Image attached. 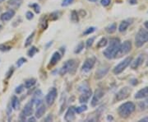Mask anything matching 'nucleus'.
<instances>
[{"label":"nucleus","mask_w":148,"mask_h":122,"mask_svg":"<svg viewBox=\"0 0 148 122\" xmlns=\"http://www.w3.org/2000/svg\"><path fill=\"white\" fill-rule=\"evenodd\" d=\"M104 96V91L102 90L101 88H98L96 89L93 95V97H92V100H91V106H95L97 105V103L99 102V101L101 100V98Z\"/></svg>","instance_id":"obj_11"},{"label":"nucleus","mask_w":148,"mask_h":122,"mask_svg":"<svg viewBox=\"0 0 148 122\" xmlns=\"http://www.w3.org/2000/svg\"><path fill=\"white\" fill-rule=\"evenodd\" d=\"M33 106H34V104H33V102L32 101L28 102L27 105L25 106L21 114V119L22 121H25L26 117L31 116L33 114Z\"/></svg>","instance_id":"obj_7"},{"label":"nucleus","mask_w":148,"mask_h":122,"mask_svg":"<svg viewBox=\"0 0 148 122\" xmlns=\"http://www.w3.org/2000/svg\"><path fill=\"white\" fill-rule=\"evenodd\" d=\"M148 41V31L140 29L135 37V45L137 47H142L145 43Z\"/></svg>","instance_id":"obj_3"},{"label":"nucleus","mask_w":148,"mask_h":122,"mask_svg":"<svg viewBox=\"0 0 148 122\" xmlns=\"http://www.w3.org/2000/svg\"><path fill=\"white\" fill-rule=\"evenodd\" d=\"M147 66H148V60H147Z\"/></svg>","instance_id":"obj_52"},{"label":"nucleus","mask_w":148,"mask_h":122,"mask_svg":"<svg viewBox=\"0 0 148 122\" xmlns=\"http://www.w3.org/2000/svg\"><path fill=\"white\" fill-rule=\"evenodd\" d=\"M22 0H10L8 2V4L12 6H18L21 3Z\"/></svg>","instance_id":"obj_30"},{"label":"nucleus","mask_w":148,"mask_h":122,"mask_svg":"<svg viewBox=\"0 0 148 122\" xmlns=\"http://www.w3.org/2000/svg\"><path fill=\"white\" fill-rule=\"evenodd\" d=\"M71 20L73 21V22H77L78 21V14L76 11H73L72 12V15H71Z\"/></svg>","instance_id":"obj_28"},{"label":"nucleus","mask_w":148,"mask_h":122,"mask_svg":"<svg viewBox=\"0 0 148 122\" xmlns=\"http://www.w3.org/2000/svg\"><path fill=\"white\" fill-rule=\"evenodd\" d=\"M144 26H145V27H146L147 29H148V21H147L144 23Z\"/></svg>","instance_id":"obj_47"},{"label":"nucleus","mask_w":148,"mask_h":122,"mask_svg":"<svg viewBox=\"0 0 148 122\" xmlns=\"http://www.w3.org/2000/svg\"><path fill=\"white\" fill-rule=\"evenodd\" d=\"M23 90H24V86L23 85H20L19 87H17L16 88V93L20 94V93H21L23 92Z\"/></svg>","instance_id":"obj_37"},{"label":"nucleus","mask_w":148,"mask_h":122,"mask_svg":"<svg viewBox=\"0 0 148 122\" xmlns=\"http://www.w3.org/2000/svg\"><path fill=\"white\" fill-rule=\"evenodd\" d=\"M36 80L35 79H27L25 82V88H31L32 87H33L34 85L36 84Z\"/></svg>","instance_id":"obj_21"},{"label":"nucleus","mask_w":148,"mask_h":122,"mask_svg":"<svg viewBox=\"0 0 148 122\" xmlns=\"http://www.w3.org/2000/svg\"><path fill=\"white\" fill-rule=\"evenodd\" d=\"M1 29H2V26L0 25V30H1Z\"/></svg>","instance_id":"obj_51"},{"label":"nucleus","mask_w":148,"mask_h":122,"mask_svg":"<svg viewBox=\"0 0 148 122\" xmlns=\"http://www.w3.org/2000/svg\"><path fill=\"white\" fill-rule=\"evenodd\" d=\"M19 106H20V102H19L18 98L16 96H13L12 97V108H14L15 110H17Z\"/></svg>","instance_id":"obj_23"},{"label":"nucleus","mask_w":148,"mask_h":122,"mask_svg":"<svg viewBox=\"0 0 148 122\" xmlns=\"http://www.w3.org/2000/svg\"><path fill=\"white\" fill-rule=\"evenodd\" d=\"M148 96V87H146L143 89L139 90L135 94V98L136 99H142V98H146Z\"/></svg>","instance_id":"obj_17"},{"label":"nucleus","mask_w":148,"mask_h":122,"mask_svg":"<svg viewBox=\"0 0 148 122\" xmlns=\"http://www.w3.org/2000/svg\"><path fill=\"white\" fill-rule=\"evenodd\" d=\"M26 16H27V18L28 20H32V18L34 17V14L32 13V12L29 11V12H27V15H26Z\"/></svg>","instance_id":"obj_40"},{"label":"nucleus","mask_w":148,"mask_h":122,"mask_svg":"<svg viewBox=\"0 0 148 122\" xmlns=\"http://www.w3.org/2000/svg\"><path fill=\"white\" fill-rule=\"evenodd\" d=\"M132 60V57H127L126 59H124L123 61H121L119 64L115 66V68L113 70V71H114V74H121L122 72L126 69L129 64H131Z\"/></svg>","instance_id":"obj_6"},{"label":"nucleus","mask_w":148,"mask_h":122,"mask_svg":"<svg viewBox=\"0 0 148 122\" xmlns=\"http://www.w3.org/2000/svg\"><path fill=\"white\" fill-rule=\"evenodd\" d=\"M109 69H110V66L109 65H103V66H101L99 69H97V71H96V76H95V78L97 79H102L104 76H106L107 74V73L109 72Z\"/></svg>","instance_id":"obj_12"},{"label":"nucleus","mask_w":148,"mask_h":122,"mask_svg":"<svg viewBox=\"0 0 148 122\" xmlns=\"http://www.w3.org/2000/svg\"><path fill=\"white\" fill-rule=\"evenodd\" d=\"M120 46V40L119 38H112L110 41V45L104 51L105 57L108 59H111L115 57V54Z\"/></svg>","instance_id":"obj_1"},{"label":"nucleus","mask_w":148,"mask_h":122,"mask_svg":"<svg viewBox=\"0 0 148 122\" xmlns=\"http://www.w3.org/2000/svg\"><path fill=\"white\" fill-rule=\"evenodd\" d=\"M132 50V43L129 41H126L123 44H120V46L119 48V50L115 54L114 58H120L122 56L128 54Z\"/></svg>","instance_id":"obj_5"},{"label":"nucleus","mask_w":148,"mask_h":122,"mask_svg":"<svg viewBox=\"0 0 148 122\" xmlns=\"http://www.w3.org/2000/svg\"><path fill=\"white\" fill-rule=\"evenodd\" d=\"M10 49V46H7L5 45H0V50H2V51H7V50H9Z\"/></svg>","instance_id":"obj_38"},{"label":"nucleus","mask_w":148,"mask_h":122,"mask_svg":"<svg viewBox=\"0 0 148 122\" xmlns=\"http://www.w3.org/2000/svg\"><path fill=\"white\" fill-rule=\"evenodd\" d=\"M91 93H92V92H91V90H90V89L86 91V92H83L79 97L80 102H81V103H86V102L88 101V100L90 99Z\"/></svg>","instance_id":"obj_14"},{"label":"nucleus","mask_w":148,"mask_h":122,"mask_svg":"<svg viewBox=\"0 0 148 122\" xmlns=\"http://www.w3.org/2000/svg\"><path fill=\"white\" fill-rule=\"evenodd\" d=\"M15 15V12L13 10H9L8 12H6L2 14L1 16V20L3 21H9L10 19H12V17Z\"/></svg>","instance_id":"obj_19"},{"label":"nucleus","mask_w":148,"mask_h":122,"mask_svg":"<svg viewBox=\"0 0 148 122\" xmlns=\"http://www.w3.org/2000/svg\"><path fill=\"white\" fill-rule=\"evenodd\" d=\"M49 120H50V121H52V117H51V116H49L45 119V121H49Z\"/></svg>","instance_id":"obj_46"},{"label":"nucleus","mask_w":148,"mask_h":122,"mask_svg":"<svg viewBox=\"0 0 148 122\" xmlns=\"http://www.w3.org/2000/svg\"><path fill=\"white\" fill-rule=\"evenodd\" d=\"M135 109H136V106L132 101H127V102L122 104L121 106L119 107L118 112H119V115L121 117L127 118L135 111Z\"/></svg>","instance_id":"obj_2"},{"label":"nucleus","mask_w":148,"mask_h":122,"mask_svg":"<svg viewBox=\"0 0 148 122\" xmlns=\"http://www.w3.org/2000/svg\"><path fill=\"white\" fill-rule=\"evenodd\" d=\"M96 59L95 57H90L86 59V61L84 62V64L82 65V70L85 72V73H88L89 71L91 70V69L94 67V65L95 64Z\"/></svg>","instance_id":"obj_9"},{"label":"nucleus","mask_w":148,"mask_h":122,"mask_svg":"<svg viewBox=\"0 0 148 122\" xmlns=\"http://www.w3.org/2000/svg\"><path fill=\"white\" fill-rule=\"evenodd\" d=\"M27 121H36V118L35 117H31L27 120Z\"/></svg>","instance_id":"obj_45"},{"label":"nucleus","mask_w":148,"mask_h":122,"mask_svg":"<svg viewBox=\"0 0 148 122\" xmlns=\"http://www.w3.org/2000/svg\"><path fill=\"white\" fill-rule=\"evenodd\" d=\"M75 108L74 107H69L66 112V115L64 119L66 121H73L75 120Z\"/></svg>","instance_id":"obj_13"},{"label":"nucleus","mask_w":148,"mask_h":122,"mask_svg":"<svg viewBox=\"0 0 148 122\" xmlns=\"http://www.w3.org/2000/svg\"><path fill=\"white\" fill-rule=\"evenodd\" d=\"M57 95H58L57 89L55 88H52L49 90V92H48V94L46 95V97H45V101H46V103H47L48 106L53 105L55 99H56V97H57Z\"/></svg>","instance_id":"obj_8"},{"label":"nucleus","mask_w":148,"mask_h":122,"mask_svg":"<svg viewBox=\"0 0 148 122\" xmlns=\"http://www.w3.org/2000/svg\"><path fill=\"white\" fill-rule=\"evenodd\" d=\"M129 3H130L131 4H136V3H138V1H137V0H129Z\"/></svg>","instance_id":"obj_44"},{"label":"nucleus","mask_w":148,"mask_h":122,"mask_svg":"<svg viewBox=\"0 0 148 122\" xmlns=\"http://www.w3.org/2000/svg\"><path fill=\"white\" fill-rule=\"evenodd\" d=\"M107 120H108V121H112V120H113V117L109 116L107 117Z\"/></svg>","instance_id":"obj_48"},{"label":"nucleus","mask_w":148,"mask_h":122,"mask_svg":"<svg viewBox=\"0 0 148 122\" xmlns=\"http://www.w3.org/2000/svg\"><path fill=\"white\" fill-rule=\"evenodd\" d=\"M139 107L141 110H146V109H148V98L146 99L145 101H142L139 103Z\"/></svg>","instance_id":"obj_25"},{"label":"nucleus","mask_w":148,"mask_h":122,"mask_svg":"<svg viewBox=\"0 0 148 122\" xmlns=\"http://www.w3.org/2000/svg\"><path fill=\"white\" fill-rule=\"evenodd\" d=\"M87 109V107L86 106H79V107H77V108H75V112H77V113H82V112H84Z\"/></svg>","instance_id":"obj_32"},{"label":"nucleus","mask_w":148,"mask_h":122,"mask_svg":"<svg viewBox=\"0 0 148 122\" xmlns=\"http://www.w3.org/2000/svg\"><path fill=\"white\" fill-rule=\"evenodd\" d=\"M110 0H101V3L102 5L104 6V7H106V6L110 5Z\"/></svg>","instance_id":"obj_39"},{"label":"nucleus","mask_w":148,"mask_h":122,"mask_svg":"<svg viewBox=\"0 0 148 122\" xmlns=\"http://www.w3.org/2000/svg\"><path fill=\"white\" fill-rule=\"evenodd\" d=\"M132 19H127V20H124L120 23L119 27V31L120 32H125L127 29V27H129V25L132 23Z\"/></svg>","instance_id":"obj_20"},{"label":"nucleus","mask_w":148,"mask_h":122,"mask_svg":"<svg viewBox=\"0 0 148 122\" xmlns=\"http://www.w3.org/2000/svg\"><path fill=\"white\" fill-rule=\"evenodd\" d=\"M40 26L41 29H43V30H45V29L47 27V20H46V18L43 17L42 19H41V21H40Z\"/></svg>","instance_id":"obj_31"},{"label":"nucleus","mask_w":148,"mask_h":122,"mask_svg":"<svg viewBox=\"0 0 148 122\" xmlns=\"http://www.w3.org/2000/svg\"><path fill=\"white\" fill-rule=\"evenodd\" d=\"M83 49H84V42H80L79 44L77 45V46L76 47V49H75L74 52H75V54H78L80 53Z\"/></svg>","instance_id":"obj_26"},{"label":"nucleus","mask_w":148,"mask_h":122,"mask_svg":"<svg viewBox=\"0 0 148 122\" xmlns=\"http://www.w3.org/2000/svg\"><path fill=\"white\" fill-rule=\"evenodd\" d=\"M27 61V59L24 58H21L18 59V61H17V63H16V65L18 66V67H21L22 64H24L25 62Z\"/></svg>","instance_id":"obj_36"},{"label":"nucleus","mask_w":148,"mask_h":122,"mask_svg":"<svg viewBox=\"0 0 148 122\" xmlns=\"http://www.w3.org/2000/svg\"><path fill=\"white\" fill-rule=\"evenodd\" d=\"M37 51H38V50H37L36 48L35 47V46H32L30 50H29V51H28V55L30 56V57H33L34 56V54L36 53Z\"/></svg>","instance_id":"obj_29"},{"label":"nucleus","mask_w":148,"mask_h":122,"mask_svg":"<svg viewBox=\"0 0 148 122\" xmlns=\"http://www.w3.org/2000/svg\"><path fill=\"white\" fill-rule=\"evenodd\" d=\"M131 93V89L127 87H125L123 88H122L121 90H119L116 94V100L117 101H123L124 99H126L128 97V96Z\"/></svg>","instance_id":"obj_10"},{"label":"nucleus","mask_w":148,"mask_h":122,"mask_svg":"<svg viewBox=\"0 0 148 122\" xmlns=\"http://www.w3.org/2000/svg\"><path fill=\"white\" fill-rule=\"evenodd\" d=\"M77 67V62L74 60V59H70L66 61L64 64L63 65V67L60 69L59 70V74L60 75L64 76L68 73H71V74H73L74 71H75V68Z\"/></svg>","instance_id":"obj_4"},{"label":"nucleus","mask_w":148,"mask_h":122,"mask_svg":"<svg viewBox=\"0 0 148 122\" xmlns=\"http://www.w3.org/2000/svg\"><path fill=\"white\" fill-rule=\"evenodd\" d=\"M140 122H148V116L147 117H144V118H143L142 120H140L139 121Z\"/></svg>","instance_id":"obj_43"},{"label":"nucleus","mask_w":148,"mask_h":122,"mask_svg":"<svg viewBox=\"0 0 148 122\" xmlns=\"http://www.w3.org/2000/svg\"><path fill=\"white\" fill-rule=\"evenodd\" d=\"M116 29H117L116 23H112V24L109 25V26L106 28V32H108V33H110V34L114 33V32L116 31Z\"/></svg>","instance_id":"obj_22"},{"label":"nucleus","mask_w":148,"mask_h":122,"mask_svg":"<svg viewBox=\"0 0 148 122\" xmlns=\"http://www.w3.org/2000/svg\"><path fill=\"white\" fill-rule=\"evenodd\" d=\"M131 83H132V85H136V84H138V80L137 79H132L131 80Z\"/></svg>","instance_id":"obj_42"},{"label":"nucleus","mask_w":148,"mask_h":122,"mask_svg":"<svg viewBox=\"0 0 148 122\" xmlns=\"http://www.w3.org/2000/svg\"><path fill=\"white\" fill-rule=\"evenodd\" d=\"M94 41H95V37H91V38H89L87 41H86V48H90L91 45H92V44L94 42Z\"/></svg>","instance_id":"obj_34"},{"label":"nucleus","mask_w":148,"mask_h":122,"mask_svg":"<svg viewBox=\"0 0 148 122\" xmlns=\"http://www.w3.org/2000/svg\"><path fill=\"white\" fill-rule=\"evenodd\" d=\"M61 54L59 53L58 51H56V52H54L53 54V55H52V57L50 59V62H49V66H53V65H55V64L58 63V61L60 60V59H61Z\"/></svg>","instance_id":"obj_18"},{"label":"nucleus","mask_w":148,"mask_h":122,"mask_svg":"<svg viewBox=\"0 0 148 122\" xmlns=\"http://www.w3.org/2000/svg\"><path fill=\"white\" fill-rule=\"evenodd\" d=\"M107 43H108V41H107V39H106V38H102L101 41L97 43V45H96V47L97 48L105 47L106 45H107Z\"/></svg>","instance_id":"obj_24"},{"label":"nucleus","mask_w":148,"mask_h":122,"mask_svg":"<svg viewBox=\"0 0 148 122\" xmlns=\"http://www.w3.org/2000/svg\"><path fill=\"white\" fill-rule=\"evenodd\" d=\"M88 1H90V2H96L97 0H88Z\"/></svg>","instance_id":"obj_49"},{"label":"nucleus","mask_w":148,"mask_h":122,"mask_svg":"<svg viewBox=\"0 0 148 122\" xmlns=\"http://www.w3.org/2000/svg\"><path fill=\"white\" fill-rule=\"evenodd\" d=\"M34 36H35V32H32V35H30L29 37L27 38V41H26V43H25V46H26V47L29 46V45L32 44V41H33V38H34Z\"/></svg>","instance_id":"obj_27"},{"label":"nucleus","mask_w":148,"mask_h":122,"mask_svg":"<svg viewBox=\"0 0 148 122\" xmlns=\"http://www.w3.org/2000/svg\"><path fill=\"white\" fill-rule=\"evenodd\" d=\"M46 111V109H45V104L44 103H41V104H40L39 106H37V109H36V118H38V119H40V118H41V117L44 116V114H45V112Z\"/></svg>","instance_id":"obj_15"},{"label":"nucleus","mask_w":148,"mask_h":122,"mask_svg":"<svg viewBox=\"0 0 148 122\" xmlns=\"http://www.w3.org/2000/svg\"><path fill=\"white\" fill-rule=\"evenodd\" d=\"M143 61H144V56H143V54H140L133 62H131L132 63L131 64V68L132 69H137L141 64H143Z\"/></svg>","instance_id":"obj_16"},{"label":"nucleus","mask_w":148,"mask_h":122,"mask_svg":"<svg viewBox=\"0 0 148 122\" xmlns=\"http://www.w3.org/2000/svg\"><path fill=\"white\" fill-rule=\"evenodd\" d=\"M4 0H0V3H2V2H3Z\"/></svg>","instance_id":"obj_50"},{"label":"nucleus","mask_w":148,"mask_h":122,"mask_svg":"<svg viewBox=\"0 0 148 122\" xmlns=\"http://www.w3.org/2000/svg\"><path fill=\"white\" fill-rule=\"evenodd\" d=\"M74 0H63V3H62V6L63 7H66V6H69L70 4H72L73 3Z\"/></svg>","instance_id":"obj_35"},{"label":"nucleus","mask_w":148,"mask_h":122,"mask_svg":"<svg viewBox=\"0 0 148 122\" xmlns=\"http://www.w3.org/2000/svg\"><path fill=\"white\" fill-rule=\"evenodd\" d=\"M95 31V27H89V28H87V29L83 32V34H84V35H89V34L92 33V32H94Z\"/></svg>","instance_id":"obj_33"},{"label":"nucleus","mask_w":148,"mask_h":122,"mask_svg":"<svg viewBox=\"0 0 148 122\" xmlns=\"http://www.w3.org/2000/svg\"><path fill=\"white\" fill-rule=\"evenodd\" d=\"M32 7V8H35V11H36V12H37V13H39V12H40V6L38 5V4L35 3V4H33Z\"/></svg>","instance_id":"obj_41"}]
</instances>
